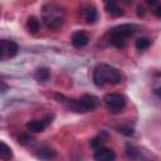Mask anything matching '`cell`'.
<instances>
[{
  "mask_svg": "<svg viewBox=\"0 0 161 161\" xmlns=\"http://www.w3.org/2000/svg\"><path fill=\"white\" fill-rule=\"evenodd\" d=\"M93 157H94L96 161H114L116 153H114V151H112L111 148L99 147V148H97V150L94 151Z\"/></svg>",
  "mask_w": 161,
  "mask_h": 161,
  "instance_id": "cell-8",
  "label": "cell"
},
{
  "mask_svg": "<svg viewBox=\"0 0 161 161\" xmlns=\"http://www.w3.org/2000/svg\"><path fill=\"white\" fill-rule=\"evenodd\" d=\"M34 155L36 158L43 161H52L53 158H55V151L47 145H42L38 148H35Z\"/></svg>",
  "mask_w": 161,
  "mask_h": 161,
  "instance_id": "cell-7",
  "label": "cell"
},
{
  "mask_svg": "<svg viewBox=\"0 0 161 161\" xmlns=\"http://www.w3.org/2000/svg\"><path fill=\"white\" fill-rule=\"evenodd\" d=\"M64 20V11L55 4H47L43 8V21L49 29H58Z\"/></svg>",
  "mask_w": 161,
  "mask_h": 161,
  "instance_id": "cell-2",
  "label": "cell"
},
{
  "mask_svg": "<svg viewBox=\"0 0 161 161\" xmlns=\"http://www.w3.org/2000/svg\"><path fill=\"white\" fill-rule=\"evenodd\" d=\"M126 153H127V156L131 160H136V158L140 157V151L135 146H132L131 143H127L126 145Z\"/></svg>",
  "mask_w": 161,
  "mask_h": 161,
  "instance_id": "cell-17",
  "label": "cell"
},
{
  "mask_svg": "<svg viewBox=\"0 0 161 161\" xmlns=\"http://www.w3.org/2000/svg\"><path fill=\"white\" fill-rule=\"evenodd\" d=\"M19 47L15 42L13 40H0V59L4 60L5 58H13L18 54Z\"/></svg>",
  "mask_w": 161,
  "mask_h": 161,
  "instance_id": "cell-6",
  "label": "cell"
},
{
  "mask_svg": "<svg viewBox=\"0 0 161 161\" xmlns=\"http://www.w3.org/2000/svg\"><path fill=\"white\" fill-rule=\"evenodd\" d=\"M0 157H1L3 160H10V158L13 157V151H11V148H10L4 141L0 142Z\"/></svg>",
  "mask_w": 161,
  "mask_h": 161,
  "instance_id": "cell-15",
  "label": "cell"
},
{
  "mask_svg": "<svg viewBox=\"0 0 161 161\" xmlns=\"http://www.w3.org/2000/svg\"><path fill=\"white\" fill-rule=\"evenodd\" d=\"M153 93H155L158 98H161V87H156V88L153 89Z\"/></svg>",
  "mask_w": 161,
  "mask_h": 161,
  "instance_id": "cell-23",
  "label": "cell"
},
{
  "mask_svg": "<svg viewBox=\"0 0 161 161\" xmlns=\"http://www.w3.org/2000/svg\"><path fill=\"white\" fill-rule=\"evenodd\" d=\"M47 127L45 121H39V119H34L26 123V128L30 132H43Z\"/></svg>",
  "mask_w": 161,
  "mask_h": 161,
  "instance_id": "cell-11",
  "label": "cell"
},
{
  "mask_svg": "<svg viewBox=\"0 0 161 161\" xmlns=\"http://www.w3.org/2000/svg\"><path fill=\"white\" fill-rule=\"evenodd\" d=\"M82 14H83L84 20H86L87 23H89V24L96 23V20L98 19V13H97V9H96L93 5H89V6L84 8V9H83V11H82Z\"/></svg>",
  "mask_w": 161,
  "mask_h": 161,
  "instance_id": "cell-10",
  "label": "cell"
},
{
  "mask_svg": "<svg viewBox=\"0 0 161 161\" xmlns=\"http://www.w3.org/2000/svg\"><path fill=\"white\" fill-rule=\"evenodd\" d=\"M136 25L135 24H122V25H118V26H114L109 31H108V38H109V42L112 45H114L116 48H122L126 43V39L135 33L136 30Z\"/></svg>",
  "mask_w": 161,
  "mask_h": 161,
  "instance_id": "cell-3",
  "label": "cell"
},
{
  "mask_svg": "<svg viewBox=\"0 0 161 161\" xmlns=\"http://www.w3.org/2000/svg\"><path fill=\"white\" fill-rule=\"evenodd\" d=\"M106 10L108 14H111L112 16H121L123 14V10L118 6V4H116L114 1H109L106 4Z\"/></svg>",
  "mask_w": 161,
  "mask_h": 161,
  "instance_id": "cell-12",
  "label": "cell"
},
{
  "mask_svg": "<svg viewBox=\"0 0 161 161\" xmlns=\"http://www.w3.org/2000/svg\"><path fill=\"white\" fill-rule=\"evenodd\" d=\"M34 77H35V79L39 80V82H45V80L49 79V77H50V72H49V69H48L47 67H40V68L36 69Z\"/></svg>",
  "mask_w": 161,
  "mask_h": 161,
  "instance_id": "cell-13",
  "label": "cell"
},
{
  "mask_svg": "<svg viewBox=\"0 0 161 161\" xmlns=\"http://www.w3.org/2000/svg\"><path fill=\"white\" fill-rule=\"evenodd\" d=\"M145 13H146V11H145V8H143L142 5H138V6H137V15H138V16H143Z\"/></svg>",
  "mask_w": 161,
  "mask_h": 161,
  "instance_id": "cell-21",
  "label": "cell"
},
{
  "mask_svg": "<svg viewBox=\"0 0 161 161\" xmlns=\"http://www.w3.org/2000/svg\"><path fill=\"white\" fill-rule=\"evenodd\" d=\"M118 132L119 133H122V135H125V136H132L133 135V128L131 127V126H119L118 128Z\"/></svg>",
  "mask_w": 161,
  "mask_h": 161,
  "instance_id": "cell-18",
  "label": "cell"
},
{
  "mask_svg": "<svg viewBox=\"0 0 161 161\" xmlns=\"http://www.w3.org/2000/svg\"><path fill=\"white\" fill-rule=\"evenodd\" d=\"M147 4H148V5H152V6H157V5H158V3H157L156 0H148Z\"/></svg>",
  "mask_w": 161,
  "mask_h": 161,
  "instance_id": "cell-24",
  "label": "cell"
},
{
  "mask_svg": "<svg viewBox=\"0 0 161 161\" xmlns=\"http://www.w3.org/2000/svg\"><path fill=\"white\" fill-rule=\"evenodd\" d=\"M88 40H89V38L84 31H75L72 35V44L75 48H82V47L87 45Z\"/></svg>",
  "mask_w": 161,
  "mask_h": 161,
  "instance_id": "cell-9",
  "label": "cell"
},
{
  "mask_svg": "<svg viewBox=\"0 0 161 161\" xmlns=\"http://www.w3.org/2000/svg\"><path fill=\"white\" fill-rule=\"evenodd\" d=\"M153 14H155L156 16L161 18V4H158V5L155 8V10H153Z\"/></svg>",
  "mask_w": 161,
  "mask_h": 161,
  "instance_id": "cell-22",
  "label": "cell"
},
{
  "mask_svg": "<svg viewBox=\"0 0 161 161\" xmlns=\"http://www.w3.org/2000/svg\"><path fill=\"white\" fill-rule=\"evenodd\" d=\"M102 135H103V132H102ZM102 135H98L97 137H94L92 141H91V146L93 147V148H99L101 147V143H102V141H103V138H102Z\"/></svg>",
  "mask_w": 161,
  "mask_h": 161,
  "instance_id": "cell-20",
  "label": "cell"
},
{
  "mask_svg": "<svg viewBox=\"0 0 161 161\" xmlns=\"http://www.w3.org/2000/svg\"><path fill=\"white\" fill-rule=\"evenodd\" d=\"M103 101L107 106V108L112 112H119L126 106V98L119 93H107L103 97Z\"/></svg>",
  "mask_w": 161,
  "mask_h": 161,
  "instance_id": "cell-5",
  "label": "cell"
},
{
  "mask_svg": "<svg viewBox=\"0 0 161 161\" xmlns=\"http://www.w3.org/2000/svg\"><path fill=\"white\" fill-rule=\"evenodd\" d=\"M67 101H68L67 102L68 108L77 113H84V112L93 111L98 104V99L91 94H84L80 99H67Z\"/></svg>",
  "mask_w": 161,
  "mask_h": 161,
  "instance_id": "cell-4",
  "label": "cell"
},
{
  "mask_svg": "<svg viewBox=\"0 0 161 161\" xmlns=\"http://www.w3.org/2000/svg\"><path fill=\"white\" fill-rule=\"evenodd\" d=\"M39 26H40V23H39V20L35 16L28 18V20H26V28H28V30L31 34H36L38 30H39Z\"/></svg>",
  "mask_w": 161,
  "mask_h": 161,
  "instance_id": "cell-14",
  "label": "cell"
},
{
  "mask_svg": "<svg viewBox=\"0 0 161 161\" xmlns=\"http://www.w3.org/2000/svg\"><path fill=\"white\" fill-rule=\"evenodd\" d=\"M31 141H33V138L29 136V135H26V133H21L20 136H19V143L20 145H29V143H31Z\"/></svg>",
  "mask_w": 161,
  "mask_h": 161,
  "instance_id": "cell-19",
  "label": "cell"
},
{
  "mask_svg": "<svg viewBox=\"0 0 161 161\" xmlns=\"http://www.w3.org/2000/svg\"><path fill=\"white\" fill-rule=\"evenodd\" d=\"M121 78L119 70L108 64H99L93 70V82L97 87H102L104 84H118Z\"/></svg>",
  "mask_w": 161,
  "mask_h": 161,
  "instance_id": "cell-1",
  "label": "cell"
},
{
  "mask_svg": "<svg viewBox=\"0 0 161 161\" xmlns=\"http://www.w3.org/2000/svg\"><path fill=\"white\" fill-rule=\"evenodd\" d=\"M150 45H151V40H150L148 38H138V39L135 42V47H136L138 50H145V49H147Z\"/></svg>",
  "mask_w": 161,
  "mask_h": 161,
  "instance_id": "cell-16",
  "label": "cell"
}]
</instances>
